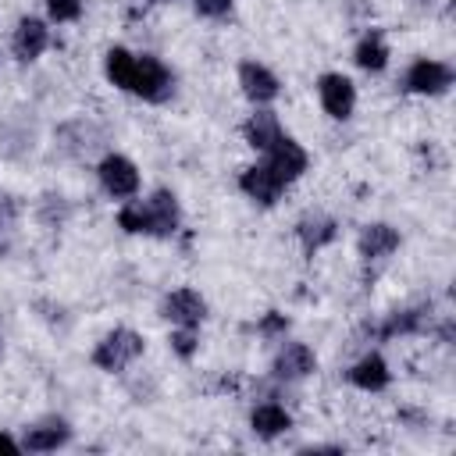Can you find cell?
I'll return each mask as SVG.
<instances>
[{"instance_id": "cell-1", "label": "cell", "mask_w": 456, "mask_h": 456, "mask_svg": "<svg viewBox=\"0 0 456 456\" xmlns=\"http://www.w3.org/2000/svg\"><path fill=\"white\" fill-rule=\"evenodd\" d=\"M142 335H135L132 328H114V331H107L100 342H96V349H93V363L100 367V370H107V374H118V370H125L135 356H142Z\"/></svg>"}, {"instance_id": "cell-2", "label": "cell", "mask_w": 456, "mask_h": 456, "mask_svg": "<svg viewBox=\"0 0 456 456\" xmlns=\"http://www.w3.org/2000/svg\"><path fill=\"white\" fill-rule=\"evenodd\" d=\"M135 96L150 100V103H164L171 93H175V75L167 71V64L153 53H142L135 57V75H132V89Z\"/></svg>"}, {"instance_id": "cell-3", "label": "cell", "mask_w": 456, "mask_h": 456, "mask_svg": "<svg viewBox=\"0 0 456 456\" xmlns=\"http://www.w3.org/2000/svg\"><path fill=\"white\" fill-rule=\"evenodd\" d=\"M449 86H452V68L442 61H431V57L413 61L403 75V89L417 93V96H442Z\"/></svg>"}, {"instance_id": "cell-4", "label": "cell", "mask_w": 456, "mask_h": 456, "mask_svg": "<svg viewBox=\"0 0 456 456\" xmlns=\"http://www.w3.org/2000/svg\"><path fill=\"white\" fill-rule=\"evenodd\" d=\"M96 175H100L103 192L114 196V200H128V196L139 192V171H135V164H132L128 157H121V153H107V157L100 160Z\"/></svg>"}, {"instance_id": "cell-5", "label": "cell", "mask_w": 456, "mask_h": 456, "mask_svg": "<svg viewBox=\"0 0 456 456\" xmlns=\"http://www.w3.org/2000/svg\"><path fill=\"white\" fill-rule=\"evenodd\" d=\"M264 164L289 185V182H296V178L306 171L310 160H306V150H303L296 139H289V135L281 132V135L264 150Z\"/></svg>"}, {"instance_id": "cell-6", "label": "cell", "mask_w": 456, "mask_h": 456, "mask_svg": "<svg viewBox=\"0 0 456 456\" xmlns=\"http://www.w3.org/2000/svg\"><path fill=\"white\" fill-rule=\"evenodd\" d=\"M160 314L175 324V328H200L207 317V299L196 289H175L171 296H164Z\"/></svg>"}, {"instance_id": "cell-7", "label": "cell", "mask_w": 456, "mask_h": 456, "mask_svg": "<svg viewBox=\"0 0 456 456\" xmlns=\"http://www.w3.org/2000/svg\"><path fill=\"white\" fill-rule=\"evenodd\" d=\"M317 96H321V107H324L335 121H346V118L353 114V107H356V89H353V82H349L346 75H335V71H328V75L317 78Z\"/></svg>"}, {"instance_id": "cell-8", "label": "cell", "mask_w": 456, "mask_h": 456, "mask_svg": "<svg viewBox=\"0 0 456 456\" xmlns=\"http://www.w3.org/2000/svg\"><path fill=\"white\" fill-rule=\"evenodd\" d=\"M239 86L242 93L260 107V103H271L278 93H281V82L271 68H264L260 61H242L239 64Z\"/></svg>"}, {"instance_id": "cell-9", "label": "cell", "mask_w": 456, "mask_h": 456, "mask_svg": "<svg viewBox=\"0 0 456 456\" xmlns=\"http://www.w3.org/2000/svg\"><path fill=\"white\" fill-rule=\"evenodd\" d=\"M239 189L253 200V203H260V207H271L278 196H281V189H285V182L267 167V164H253V167H246L242 175H239Z\"/></svg>"}, {"instance_id": "cell-10", "label": "cell", "mask_w": 456, "mask_h": 456, "mask_svg": "<svg viewBox=\"0 0 456 456\" xmlns=\"http://www.w3.org/2000/svg\"><path fill=\"white\" fill-rule=\"evenodd\" d=\"M317 370V356L306 342H289L278 356H274V378L281 381H303Z\"/></svg>"}, {"instance_id": "cell-11", "label": "cell", "mask_w": 456, "mask_h": 456, "mask_svg": "<svg viewBox=\"0 0 456 456\" xmlns=\"http://www.w3.org/2000/svg\"><path fill=\"white\" fill-rule=\"evenodd\" d=\"M68 438H71V428L61 417H46V420L25 428L21 449H28V452H53V449L68 445Z\"/></svg>"}, {"instance_id": "cell-12", "label": "cell", "mask_w": 456, "mask_h": 456, "mask_svg": "<svg viewBox=\"0 0 456 456\" xmlns=\"http://www.w3.org/2000/svg\"><path fill=\"white\" fill-rule=\"evenodd\" d=\"M50 46V28L39 18H21L14 36H11V50L18 61H36L43 50Z\"/></svg>"}, {"instance_id": "cell-13", "label": "cell", "mask_w": 456, "mask_h": 456, "mask_svg": "<svg viewBox=\"0 0 456 456\" xmlns=\"http://www.w3.org/2000/svg\"><path fill=\"white\" fill-rule=\"evenodd\" d=\"M146 214H150V235L167 239V235H175V232H178L182 214H178V200H175V192L157 189V192L146 200Z\"/></svg>"}, {"instance_id": "cell-14", "label": "cell", "mask_w": 456, "mask_h": 456, "mask_svg": "<svg viewBox=\"0 0 456 456\" xmlns=\"http://www.w3.org/2000/svg\"><path fill=\"white\" fill-rule=\"evenodd\" d=\"M356 249H360L363 260H385V256H392L399 249V232L392 224H385V221H374V224H367L360 232Z\"/></svg>"}, {"instance_id": "cell-15", "label": "cell", "mask_w": 456, "mask_h": 456, "mask_svg": "<svg viewBox=\"0 0 456 456\" xmlns=\"http://www.w3.org/2000/svg\"><path fill=\"white\" fill-rule=\"evenodd\" d=\"M349 385H356V388H363V392H381V388H388V381H392V370H388V363L378 356V353H367V356H360L353 367H349Z\"/></svg>"}, {"instance_id": "cell-16", "label": "cell", "mask_w": 456, "mask_h": 456, "mask_svg": "<svg viewBox=\"0 0 456 456\" xmlns=\"http://www.w3.org/2000/svg\"><path fill=\"white\" fill-rule=\"evenodd\" d=\"M249 428H253L256 438H278V435H285L292 428V417L278 403H256L253 413H249Z\"/></svg>"}, {"instance_id": "cell-17", "label": "cell", "mask_w": 456, "mask_h": 456, "mask_svg": "<svg viewBox=\"0 0 456 456\" xmlns=\"http://www.w3.org/2000/svg\"><path fill=\"white\" fill-rule=\"evenodd\" d=\"M242 135H246V142H249L253 150L264 153V150L281 135V125H278L274 110H256V114H249V121L242 125Z\"/></svg>"}, {"instance_id": "cell-18", "label": "cell", "mask_w": 456, "mask_h": 456, "mask_svg": "<svg viewBox=\"0 0 456 456\" xmlns=\"http://www.w3.org/2000/svg\"><path fill=\"white\" fill-rule=\"evenodd\" d=\"M335 235H338V224H335L331 217H324V214H310V217L299 221V239H303V249H306V253H317V249L328 246Z\"/></svg>"}, {"instance_id": "cell-19", "label": "cell", "mask_w": 456, "mask_h": 456, "mask_svg": "<svg viewBox=\"0 0 456 456\" xmlns=\"http://www.w3.org/2000/svg\"><path fill=\"white\" fill-rule=\"evenodd\" d=\"M353 61H356V68H363V71H385V64H388V46H385L381 32H367V36L356 43Z\"/></svg>"}, {"instance_id": "cell-20", "label": "cell", "mask_w": 456, "mask_h": 456, "mask_svg": "<svg viewBox=\"0 0 456 456\" xmlns=\"http://www.w3.org/2000/svg\"><path fill=\"white\" fill-rule=\"evenodd\" d=\"M103 71H107V78L118 86V89H132V75H135V53H128L125 46H110L107 53H103Z\"/></svg>"}, {"instance_id": "cell-21", "label": "cell", "mask_w": 456, "mask_h": 456, "mask_svg": "<svg viewBox=\"0 0 456 456\" xmlns=\"http://www.w3.org/2000/svg\"><path fill=\"white\" fill-rule=\"evenodd\" d=\"M118 224L128 232V235H150V214H146V203L142 200H132L118 210Z\"/></svg>"}, {"instance_id": "cell-22", "label": "cell", "mask_w": 456, "mask_h": 456, "mask_svg": "<svg viewBox=\"0 0 456 456\" xmlns=\"http://www.w3.org/2000/svg\"><path fill=\"white\" fill-rule=\"evenodd\" d=\"M424 324V310H403V314H392L381 328V338H395V335H413L420 331Z\"/></svg>"}, {"instance_id": "cell-23", "label": "cell", "mask_w": 456, "mask_h": 456, "mask_svg": "<svg viewBox=\"0 0 456 456\" xmlns=\"http://www.w3.org/2000/svg\"><path fill=\"white\" fill-rule=\"evenodd\" d=\"M167 342H171V349H175V356H182V360H192V353L200 349V338H196V328H175Z\"/></svg>"}, {"instance_id": "cell-24", "label": "cell", "mask_w": 456, "mask_h": 456, "mask_svg": "<svg viewBox=\"0 0 456 456\" xmlns=\"http://www.w3.org/2000/svg\"><path fill=\"white\" fill-rule=\"evenodd\" d=\"M82 4L86 0H46V11L53 21H75L82 14Z\"/></svg>"}, {"instance_id": "cell-25", "label": "cell", "mask_w": 456, "mask_h": 456, "mask_svg": "<svg viewBox=\"0 0 456 456\" xmlns=\"http://www.w3.org/2000/svg\"><path fill=\"white\" fill-rule=\"evenodd\" d=\"M192 7L203 18H224L232 11V0H192Z\"/></svg>"}, {"instance_id": "cell-26", "label": "cell", "mask_w": 456, "mask_h": 456, "mask_svg": "<svg viewBox=\"0 0 456 456\" xmlns=\"http://www.w3.org/2000/svg\"><path fill=\"white\" fill-rule=\"evenodd\" d=\"M285 328H289V317L278 310L264 314V321H260V335H285Z\"/></svg>"}, {"instance_id": "cell-27", "label": "cell", "mask_w": 456, "mask_h": 456, "mask_svg": "<svg viewBox=\"0 0 456 456\" xmlns=\"http://www.w3.org/2000/svg\"><path fill=\"white\" fill-rule=\"evenodd\" d=\"M0 452H11V456H14V452H21V442H14L11 435L0 431Z\"/></svg>"}, {"instance_id": "cell-28", "label": "cell", "mask_w": 456, "mask_h": 456, "mask_svg": "<svg viewBox=\"0 0 456 456\" xmlns=\"http://www.w3.org/2000/svg\"><path fill=\"white\" fill-rule=\"evenodd\" d=\"M0 353H4V335H0Z\"/></svg>"}, {"instance_id": "cell-29", "label": "cell", "mask_w": 456, "mask_h": 456, "mask_svg": "<svg viewBox=\"0 0 456 456\" xmlns=\"http://www.w3.org/2000/svg\"><path fill=\"white\" fill-rule=\"evenodd\" d=\"M153 4H160V0H153Z\"/></svg>"}]
</instances>
